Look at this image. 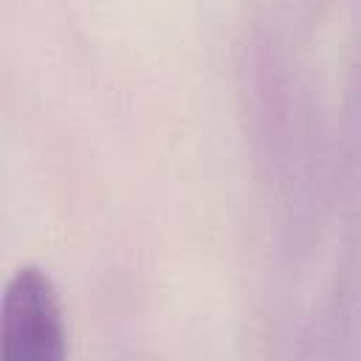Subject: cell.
Masks as SVG:
<instances>
[{
	"instance_id": "obj_1",
	"label": "cell",
	"mask_w": 361,
	"mask_h": 361,
	"mask_svg": "<svg viewBox=\"0 0 361 361\" xmlns=\"http://www.w3.org/2000/svg\"><path fill=\"white\" fill-rule=\"evenodd\" d=\"M0 355L6 361H62L68 355V333L56 290L37 265H20L6 279Z\"/></svg>"
}]
</instances>
